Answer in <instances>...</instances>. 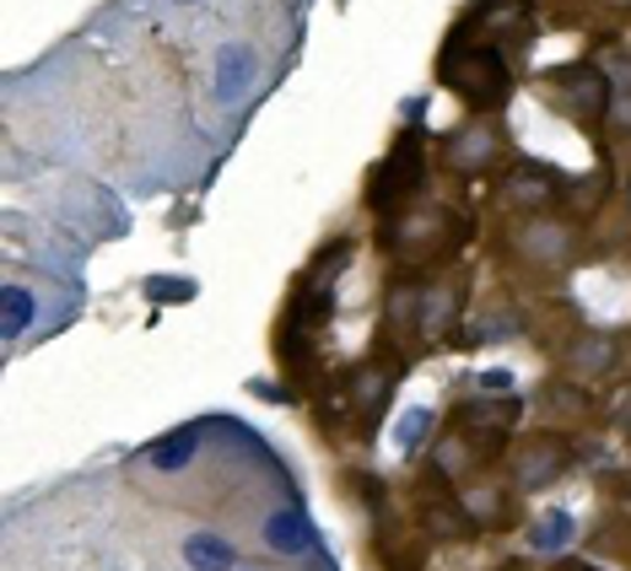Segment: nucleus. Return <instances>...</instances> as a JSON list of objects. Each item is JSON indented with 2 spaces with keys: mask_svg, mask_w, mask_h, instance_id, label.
Here are the masks:
<instances>
[{
  "mask_svg": "<svg viewBox=\"0 0 631 571\" xmlns=\"http://www.w3.org/2000/svg\"><path fill=\"white\" fill-rule=\"evenodd\" d=\"M416 152H421L416 135H405V141L394 146V157L383 163V173L373 178V205H379V210H389V216H394L400 205L416 195V184H421V157H416Z\"/></svg>",
  "mask_w": 631,
  "mask_h": 571,
  "instance_id": "nucleus-1",
  "label": "nucleus"
},
{
  "mask_svg": "<svg viewBox=\"0 0 631 571\" xmlns=\"http://www.w3.org/2000/svg\"><path fill=\"white\" fill-rule=\"evenodd\" d=\"M561 469H567V443H556V437H535L529 448L513 458V486L540 490V486H550Z\"/></svg>",
  "mask_w": 631,
  "mask_h": 571,
  "instance_id": "nucleus-2",
  "label": "nucleus"
},
{
  "mask_svg": "<svg viewBox=\"0 0 631 571\" xmlns=\"http://www.w3.org/2000/svg\"><path fill=\"white\" fill-rule=\"evenodd\" d=\"M254 71H259V60H254L249 43H227V49H216L210 97H216V103H238V97L254 86Z\"/></svg>",
  "mask_w": 631,
  "mask_h": 571,
  "instance_id": "nucleus-3",
  "label": "nucleus"
},
{
  "mask_svg": "<svg viewBox=\"0 0 631 571\" xmlns=\"http://www.w3.org/2000/svg\"><path fill=\"white\" fill-rule=\"evenodd\" d=\"M497 152H503V146H497V135H492L486 124H464L459 135L448 141V157H454V167H464V173H480Z\"/></svg>",
  "mask_w": 631,
  "mask_h": 571,
  "instance_id": "nucleus-4",
  "label": "nucleus"
},
{
  "mask_svg": "<svg viewBox=\"0 0 631 571\" xmlns=\"http://www.w3.org/2000/svg\"><path fill=\"white\" fill-rule=\"evenodd\" d=\"M184 561H189V571H232L238 550L227 539H216V533H189L184 539Z\"/></svg>",
  "mask_w": 631,
  "mask_h": 571,
  "instance_id": "nucleus-5",
  "label": "nucleus"
},
{
  "mask_svg": "<svg viewBox=\"0 0 631 571\" xmlns=\"http://www.w3.org/2000/svg\"><path fill=\"white\" fill-rule=\"evenodd\" d=\"M556 86L572 97V108H583V114H599L604 108V76L599 71H589V65H567L561 76H556Z\"/></svg>",
  "mask_w": 631,
  "mask_h": 571,
  "instance_id": "nucleus-6",
  "label": "nucleus"
},
{
  "mask_svg": "<svg viewBox=\"0 0 631 571\" xmlns=\"http://www.w3.org/2000/svg\"><path fill=\"white\" fill-rule=\"evenodd\" d=\"M265 539H270L281 556H297V550L313 544V529H308V518H302L297 507H287V512H276V518L265 523Z\"/></svg>",
  "mask_w": 631,
  "mask_h": 571,
  "instance_id": "nucleus-7",
  "label": "nucleus"
},
{
  "mask_svg": "<svg viewBox=\"0 0 631 571\" xmlns=\"http://www.w3.org/2000/svg\"><path fill=\"white\" fill-rule=\"evenodd\" d=\"M518 248H524L529 259H546V264H556V259H567V232H561L556 221H529V227L518 232Z\"/></svg>",
  "mask_w": 631,
  "mask_h": 571,
  "instance_id": "nucleus-8",
  "label": "nucleus"
},
{
  "mask_svg": "<svg viewBox=\"0 0 631 571\" xmlns=\"http://www.w3.org/2000/svg\"><path fill=\"white\" fill-rule=\"evenodd\" d=\"M610 356H616V345H610V334H599V329H589L572 351H567V367L583 372V377H593V372L610 367Z\"/></svg>",
  "mask_w": 631,
  "mask_h": 571,
  "instance_id": "nucleus-9",
  "label": "nucleus"
},
{
  "mask_svg": "<svg viewBox=\"0 0 631 571\" xmlns=\"http://www.w3.org/2000/svg\"><path fill=\"white\" fill-rule=\"evenodd\" d=\"M394 377H400V372H356V377H351L356 409H362V415H379V409L389 405V394H394Z\"/></svg>",
  "mask_w": 631,
  "mask_h": 571,
  "instance_id": "nucleus-10",
  "label": "nucleus"
},
{
  "mask_svg": "<svg viewBox=\"0 0 631 571\" xmlns=\"http://www.w3.org/2000/svg\"><path fill=\"white\" fill-rule=\"evenodd\" d=\"M518 334V313H507V308H492V313H480L475 319V334H469V345H497V340H513Z\"/></svg>",
  "mask_w": 631,
  "mask_h": 571,
  "instance_id": "nucleus-11",
  "label": "nucleus"
},
{
  "mask_svg": "<svg viewBox=\"0 0 631 571\" xmlns=\"http://www.w3.org/2000/svg\"><path fill=\"white\" fill-rule=\"evenodd\" d=\"M195 443H200V426H184V432H173L168 443L152 448V464H157V469H184V458L195 453Z\"/></svg>",
  "mask_w": 631,
  "mask_h": 571,
  "instance_id": "nucleus-12",
  "label": "nucleus"
},
{
  "mask_svg": "<svg viewBox=\"0 0 631 571\" xmlns=\"http://www.w3.org/2000/svg\"><path fill=\"white\" fill-rule=\"evenodd\" d=\"M507 200L513 205H546V200H556V184H550L546 173H518V178H507Z\"/></svg>",
  "mask_w": 631,
  "mask_h": 571,
  "instance_id": "nucleus-13",
  "label": "nucleus"
},
{
  "mask_svg": "<svg viewBox=\"0 0 631 571\" xmlns=\"http://www.w3.org/2000/svg\"><path fill=\"white\" fill-rule=\"evenodd\" d=\"M426 432H432V409L411 405L405 415H400V426H394V448H400V453H416Z\"/></svg>",
  "mask_w": 631,
  "mask_h": 571,
  "instance_id": "nucleus-14",
  "label": "nucleus"
},
{
  "mask_svg": "<svg viewBox=\"0 0 631 571\" xmlns=\"http://www.w3.org/2000/svg\"><path fill=\"white\" fill-rule=\"evenodd\" d=\"M529 544H535V550H567V544H572V518H567V512H546V518L535 523V533H529Z\"/></svg>",
  "mask_w": 631,
  "mask_h": 571,
  "instance_id": "nucleus-15",
  "label": "nucleus"
},
{
  "mask_svg": "<svg viewBox=\"0 0 631 571\" xmlns=\"http://www.w3.org/2000/svg\"><path fill=\"white\" fill-rule=\"evenodd\" d=\"M0 297H6V340H17L22 329L33 324V297H28V286H17V281L6 286Z\"/></svg>",
  "mask_w": 631,
  "mask_h": 571,
  "instance_id": "nucleus-16",
  "label": "nucleus"
},
{
  "mask_svg": "<svg viewBox=\"0 0 631 571\" xmlns=\"http://www.w3.org/2000/svg\"><path fill=\"white\" fill-rule=\"evenodd\" d=\"M448 291H437V286H426V297H421V329H437L443 319H448Z\"/></svg>",
  "mask_w": 631,
  "mask_h": 571,
  "instance_id": "nucleus-17",
  "label": "nucleus"
},
{
  "mask_svg": "<svg viewBox=\"0 0 631 571\" xmlns=\"http://www.w3.org/2000/svg\"><path fill=\"white\" fill-rule=\"evenodd\" d=\"M540 405H546V409H589V399H583V394H572V388L546 383V388H540Z\"/></svg>",
  "mask_w": 631,
  "mask_h": 571,
  "instance_id": "nucleus-18",
  "label": "nucleus"
},
{
  "mask_svg": "<svg viewBox=\"0 0 631 571\" xmlns=\"http://www.w3.org/2000/svg\"><path fill=\"white\" fill-rule=\"evenodd\" d=\"M513 388V372L507 367H486L480 372V394H507Z\"/></svg>",
  "mask_w": 631,
  "mask_h": 571,
  "instance_id": "nucleus-19",
  "label": "nucleus"
},
{
  "mask_svg": "<svg viewBox=\"0 0 631 571\" xmlns=\"http://www.w3.org/2000/svg\"><path fill=\"white\" fill-rule=\"evenodd\" d=\"M244 571H259V567H244Z\"/></svg>",
  "mask_w": 631,
  "mask_h": 571,
  "instance_id": "nucleus-20",
  "label": "nucleus"
},
{
  "mask_svg": "<svg viewBox=\"0 0 631 571\" xmlns=\"http://www.w3.org/2000/svg\"><path fill=\"white\" fill-rule=\"evenodd\" d=\"M178 6H189V0H178Z\"/></svg>",
  "mask_w": 631,
  "mask_h": 571,
  "instance_id": "nucleus-21",
  "label": "nucleus"
}]
</instances>
